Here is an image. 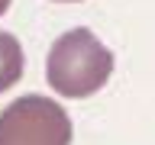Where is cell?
I'll list each match as a JSON object with an SVG mask.
<instances>
[{
  "label": "cell",
  "instance_id": "6da1fadb",
  "mask_svg": "<svg viewBox=\"0 0 155 145\" xmlns=\"http://www.w3.org/2000/svg\"><path fill=\"white\" fill-rule=\"evenodd\" d=\"M110 74H113V52L84 26L68 29L48 48L45 81L58 97L84 100L97 94Z\"/></svg>",
  "mask_w": 155,
  "mask_h": 145
},
{
  "label": "cell",
  "instance_id": "277c9868",
  "mask_svg": "<svg viewBox=\"0 0 155 145\" xmlns=\"http://www.w3.org/2000/svg\"><path fill=\"white\" fill-rule=\"evenodd\" d=\"M7 10H10V0H0V16H3Z\"/></svg>",
  "mask_w": 155,
  "mask_h": 145
},
{
  "label": "cell",
  "instance_id": "5b68a950",
  "mask_svg": "<svg viewBox=\"0 0 155 145\" xmlns=\"http://www.w3.org/2000/svg\"><path fill=\"white\" fill-rule=\"evenodd\" d=\"M55 3H78V0H55Z\"/></svg>",
  "mask_w": 155,
  "mask_h": 145
},
{
  "label": "cell",
  "instance_id": "7a4b0ae2",
  "mask_svg": "<svg viewBox=\"0 0 155 145\" xmlns=\"http://www.w3.org/2000/svg\"><path fill=\"white\" fill-rule=\"evenodd\" d=\"M71 119L65 106L26 94L0 113V145H71Z\"/></svg>",
  "mask_w": 155,
  "mask_h": 145
},
{
  "label": "cell",
  "instance_id": "3957f363",
  "mask_svg": "<svg viewBox=\"0 0 155 145\" xmlns=\"http://www.w3.org/2000/svg\"><path fill=\"white\" fill-rule=\"evenodd\" d=\"M23 77V48L19 39L0 29V94L10 90Z\"/></svg>",
  "mask_w": 155,
  "mask_h": 145
}]
</instances>
